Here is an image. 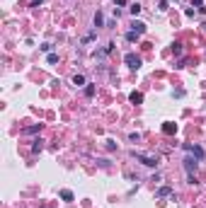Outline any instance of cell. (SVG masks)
<instances>
[{
  "mask_svg": "<svg viewBox=\"0 0 206 208\" xmlns=\"http://www.w3.org/2000/svg\"><path fill=\"white\" fill-rule=\"evenodd\" d=\"M124 61H126V66H129V68H141V58H138L136 53H126V56H124Z\"/></svg>",
  "mask_w": 206,
  "mask_h": 208,
  "instance_id": "obj_1",
  "label": "cell"
},
{
  "mask_svg": "<svg viewBox=\"0 0 206 208\" xmlns=\"http://www.w3.org/2000/svg\"><path fill=\"white\" fill-rule=\"evenodd\" d=\"M138 162H143L145 167H155L158 165V157H150V155H136Z\"/></svg>",
  "mask_w": 206,
  "mask_h": 208,
  "instance_id": "obj_2",
  "label": "cell"
},
{
  "mask_svg": "<svg viewBox=\"0 0 206 208\" xmlns=\"http://www.w3.org/2000/svg\"><path fill=\"white\" fill-rule=\"evenodd\" d=\"M184 150H187L189 155H194L197 160H201V157H204V150H201L199 145H184Z\"/></svg>",
  "mask_w": 206,
  "mask_h": 208,
  "instance_id": "obj_3",
  "label": "cell"
},
{
  "mask_svg": "<svg viewBox=\"0 0 206 208\" xmlns=\"http://www.w3.org/2000/svg\"><path fill=\"white\" fill-rule=\"evenodd\" d=\"M163 133H165V136L177 133V126H175V124H170V121H167V124H163Z\"/></svg>",
  "mask_w": 206,
  "mask_h": 208,
  "instance_id": "obj_4",
  "label": "cell"
},
{
  "mask_svg": "<svg viewBox=\"0 0 206 208\" xmlns=\"http://www.w3.org/2000/svg\"><path fill=\"white\" fill-rule=\"evenodd\" d=\"M131 32H136V34H143V32H145V24H143V22H134V24H131Z\"/></svg>",
  "mask_w": 206,
  "mask_h": 208,
  "instance_id": "obj_5",
  "label": "cell"
},
{
  "mask_svg": "<svg viewBox=\"0 0 206 208\" xmlns=\"http://www.w3.org/2000/svg\"><path fill=\"white\" fill-rule=\"evenodd\" d=\"M165 196H172V189H170V186H163V189H158V199H165Z\"/></svg>",
  "mask_w": 206,
  "mask_h": 208,
  "instance_id": "obj_6",
  "label": "cell"
},
{
  "mask_svg": "<svg viewBox=\"0 0 206 208\" xmlns=\"http://www.w3.org/2000/svg\"><path fill=\"white\" fill-rule=\"evenodd\" d=\"M129 99H131L134 104H141V102H143V95H141V92H131V95H129Z\"/></svg>",
  "mask_w": 206,
  "mask_h": 208,
  "instance_id": "obj_7",
  "label": "cell"
},
{
  "mask_svg": "<svg viewBox=\"0 0 206 208\" xmlns=\"http://www.w3.org/2000/svg\"><path fill=\"white\" fill-rule=\"evenodd\" d=\"M61 199L63 201H73L75 196H73V191H68V189H61Z\"/></svg>",
  "mask_w": 206,
  "mask_h": 208,
  "instance_id": "obj_8",
  "label": "cell"
},
{
  "mask_svg": "<svg viewBox=\"0 0 206 208\" xmlns=\"http://www.w3.org/2000/svg\"><path fill=\"white\" fill-rule=\"evenodd\" d=\"M73 85H78V87L85 85V77H83V75H75V77H73Z\"/></svg>",
  "mask_w": 206,
  "mask_h": 208,
  "instance_id": "obj_9",
  "label": "cell"
},
{
  "mask_svg": "<svg viewBox=\"0 0 206 208\" xmlns=\"http://www.w3.org/2000/svg\"><path fill=\"white\" fill-rule=\"evenodd\" d=\"M102 24H104V17L97 12V15H95V27H102Z\"/></svg>",
  "mask_w": 206,
  "mask_h": 208,
  "instance_id": "obj_10",
  "label": "cell"
},
{
  "mask_svg": "<svg viewBox=\"0 0 206 208\" xmlns=\"http://www.w3.org/2000/svg\"><path fill=\"white\" fill-rule=\"evenodd\" d=\"M129 10H131V15H134V17H136L138 12H141V5H138V2H134V5H131V7H129Z\"/></svg>",
  "mask_w": 206,
  "mask_h": 208,
  "instance_id": "obj_11",
  "label": "cell"
},
{
  "mask_svg": "<svg viewBox=\"0 0 206 208\" xmlns=\"http://www.w3.org/2000/svg\"><path fill=\"white\" fill-rule=\"evenodd\" d=\"M46 61H49V63H58V53H49Z\"/></svg>",
  "mask_w": 206,
  "mask_h": 208,
  "instance_id": "obj_12",
  "label": "cell"
},
{
  "mask_svg": "<svg viewBox=\"0 0 206 208\" xmlns=\"http://www.w3.org/2000/svg\"><path fill=\"white\" fill-rule=\"evenodd\" d=\"M85 95L92 97V95H95V85H87V87H85Z\"/></svg>",
  "mask_w": 206,
  "mask_h": 208,
  "instance_id": "obj_13",
  "label": "cell"
},
{
  "mask_svg": "<svg viewBox=\"0 0 206 208\" xmlns=\"http://www.w3.org/2000/svg\"><path fill=\"white\" fill-rule=\"evenodd\" d=\"M39 131H41V124H39V126H29V128H27V133H39Z\"/></svg>",
  "mask_w": 206,
  "mask_h": 208,
  "instance_id": "obj_14",
  "label": "cell"
},
{
  "mask_svg": "<svg viewBox=\"0 0 206 208\" xmlns=\"http://www.w3.org/2000/svg\"><path fill=\"white\" fill-rule=\"evenodd\" d=\"M41 148H44V145H41V140H34V145H32V150H34V152H39Z\"/></svg>",
  "mask_w": 206,
  "mask_h": 208,
  "instance_id": "obj_15",
  "label": "cell"
},
{
  "mask_svg": "<svg viewBox=\"0 0 206 208\" xmlns=\"http://www.w3.org/2000/svg\"><path fill=\"white\" fill-rule=\"evenodd\" d=\"M158 10H167V0H160L158 2Z\"/></svg>",
  "mask_w": 206,
  "mask_h": 208,
  "instance_id": "obj_16",
  "label": "cell"
},
{
  "mask_svg": "<svg viewBox=\"0 0 206 208\" xmlns=\"http://www.w3.org/2000/svg\"><path fill=\"white\" fill-rule=\"evenodd\" d=\"M192 5H197V7H201V5H204V0H192Z\"/></svg>",
  "mask_w": 206,
  "mask_h": 208,
  "instance_id": "obj_17",
  "label": "cell"
}]
</instances>
